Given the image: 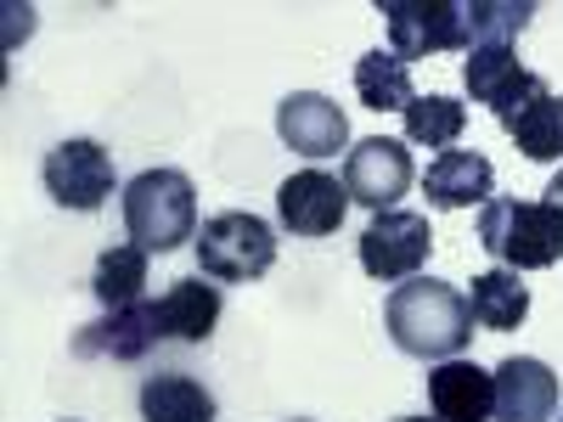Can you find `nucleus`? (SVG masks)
<instances>
[{"instance_id": "f257e3e1", "label": "nucleus", "mask_w": 563, "mask_h": 422, "mask_svg": "<svg viewBox=\"0 0 563 422\" xmlns=\"http://www.w3.org/2000/svg\"><path fill=\"white\" fill-rule=\"evenodd\" d=\"M389 321V338L400 355L417 360H456L474 338V310H467V293L451 288L440 276H411L389 293L384 304Z\"/></svg>"}, {"instance_id": "9b49d317", "label": "nucleus", "mask_w": 563, "mask_h": 422, "mask_svg": "<svg viewBox=\"0 0 563 422\" xmlns=\"http://www.w3.org/2000/svg\"><path fill=\"white\" fill-rule=\"evenodd\" d=\"M276 135L288 141L299 158H333L350 147V119L339 113V102H327L321 90H294L276 108Z\"/></svg>"}, {"instance_id": "b1692460", "label": "nucleus", "mask_w": 563, "mask_h": 422, "mask_svg": "<svg viewBox=\"0 0 563 422\" xmlns=\"http://www.w3.org/2000/svg\"><path fill=\"white\" fill-rule=\"evenodd\" d=\"M541 198H547V203L563 214V175H552V180H547V192H541Z\"/></svg>"}, {"instance_id": "a878e982", "label": "nucleus", "mask_w": 563, "mask_h": 422, "mask_svg": "<svg viewBox=\"0 0 563 422\" xmlns=\"http://www.w3.org/2000/svg\"><path fill=\"white\" fill-rule=\"evenodd\" d=\"M294 422H305V417H294Z\"/></svg>"}, {"instance_id": "1a4fd4ad", "label": "nucleus", "mask_w": 563, "mask_h": 422, "mask_svg": "<svg viewBox=\"0 0 563 422\" xmlns=\"http://www.w3.org/2000/svg\"><path fill=\"white\" fill-rule=\"evenodd\" d=\"M350 209V186L327 169H299L276 186V214L294 237H333Z\"/></svg>"}, {"instance_id": "5701e85b", "label": "nucleus", "mask_w": 563, "mask_h": 422, "mask_svg": "<svg viewBox=\"0 0 563 422\" xmlns=\"http://www.w3.org/2000/svg\"><path fill=\"white\" fill-rule=\"evenodd\" d=\"M467 124V108L456 97H411L406 108V141L411 147H456V135Z\"/></svg>"}, {"instance_id": "a211bd4d", "label": "nucleus", "mask_w": 563, "mask_h": 422, "mask_svg": "<svg viewBox=\"0 0 563 422\" xmlns=\"http://www.w3.org/2000/svg\"><path fill=\"white\" fill-rule=\"evenodd\" d=\"M214 395L186 378V371H158L141 384V422H214Z\"/></svg>"}, {"instance_id": "412c9836", "label": "nucleus", "mask_w": 563, "mask_h": 422, "mask_svg": "<svg viewBox=\"0 0 563 422\" xmlns=\"http://www.w3.org/2000/svg\"><path fill=\"white\" fill-rule=\"evenodd\" d=\"M141 288H147V248L135 243H119L97 259V270H90V293H97L102 310H130L141 304Z\"/></svg>"}, {"instance_id": "f8f14e48", "label": "nucleus", "mask_w": 563, "mask_h": 422, "mask_svg": "<svg viewBox=\"0 0 563 422\" xmlns=\"http://www.w3.org/2000/svg\"><path fill=\"white\" fill-rule=\"evenodd\" d=\"M496 422H552L558 417V378L536 355H507L496 371Z\"/></svg>"}, {"instance_id": "f03ea898", "label": "nucleus", "mask_w": 563, "mask_h": 422, "mask_svg": "<svg viewBox=\"0 0 563 422\" xmlns=\"http://www.w3.org/2000/svg\"><path fill=\"white\" fill-rule=\"evenodd\" d=\"M124 231L147 254H175L198 243V186L180 169H141L124 186Z\"/></svg>"}, {"instance_id": "6e6552de", "label": "nucleus", "mask_w": 563, "mask_h": 422, "mask_svg": "<svg viewBox=\"0 0 563 422\" xmlns=\"http://www.w3.org/2000/svg\"><path fill=\"white\" fill-rule=\"evenodd\" d=\"M40 180H45V192H52L63 209H79V214H90V209H102L108 198H113V158L97 147V141H63V147H52L45 153V169H40Z\"/></svg>"}, {"instance_id": "aec40b11", "label": "nucleus", "mask_w": 563, "mask_h": 422, "mask_svg": "<svg viewBox=\"0 0 563 422\" xmlns=\"http://www.w3.org/2000/svg\"><path fill=\"white\" fill-rule=\"evenodd\" d=\"M355 97L372 113H406L411 108V63L395 52H366L355 63Z\"/></svg>"}, {"instance_id": "20e7f679", "label": "nucleus", "mask_w": 563, "mask_h": 422, "mask_svg": "<svg viewBox=\"0 0 563 422\" xmlns=\"http://www.w3.org/2000/svg\"><path fill=\"white\" fill-rule=\"evenodd\" d=\"M198 265L209 281H260L276 265V231L260 214L225 209L198 231Z\"/></svg>"}, {"instance_id": "9d476101", "label": "nucleus", "mask_w": 563, "mask_h": 422, "mask_svg": "<svg viewBox=\"0 0 563 422\" xmlns=\"http://www.w3.org/2000/svg\"><path fill=\"white\" fill-rule=\"evenodd\" d=\"M462 85L479 108H496V119H507L512 108H525L547 79L530 74L512 45H479V52H467V63H462Z\"/></svg>"}, {"instance_id": "4be33fe9", "label": "nucleus", "mask_w": 563, "mask_h": 422, "mask_svg": "<svg viewBox=\"0 0 563 422\" xmlns=\"http://www.w3.org/2000/svg\"><path fill=\"white\" fill-rule=\"evenodd\" d=\"M530 18H536L530 0H462L467 52H479V45H512L530 29Z\"/></svg>"}, {"instance_id": "39448f33", "label": "nucleus", "mask_w": 563, "mask_h": 422, "mask_svg": "<svg viewBox=\"0 0 563 422\" xmlns=\"http://www.w3.org/2000/svg\"><path fill=\"white\" fill-rule=\"evenodd\" d=\"M434 254V231L429 214L411 209H384L372 214V225L361 231V270L372 281H411Z\"/></svg>"}, {"instance_id": "f3484780", "label": "nucleus", "mask_w": 563, "mask_h": 422, "mask_svg": "<svg viewBox=\"0 0 563 422\" xmlns=\"http://www.w3.org/2000/svg\"><path fill=\"white\" fill-rule=\"evenodd\" d=\"M501 130L519 141V153L536 158V164L563 158V97H558L552 85H541L525 108H512V113L501 119Z\"/></svg>"}, {"instance_id": "7ed1b4c3", "label": "nucleus", "mask_w": 563, "mask_h": 422, "mask_svg": "<svg viewBox=\"0 0 563 422\" xmlns=\"http://www.w3.org/2000/svg\"><path fill=\"white\" fill-rule=\"evenodd\" d=\"M479 248L501 270H547L563 259V214L547 198L541 203L490 198L479 209Z\"/></svg>"}, {"instance_id": "dca6fc26", "label": "nucleus", "mask_w": 563, "mask_h": 422, "mask_svg": "<svg viewBox=\"0 0 563 422\" xmlns=\"http://www.w3.org/2000/svg\"><path fill=\"white\" fill-rule=\"evenodd\" d=\"M490 186H496V169L490 158L479 153H440L422 175V192H429L434 209H467V203H490Z\"/></svg>"}, {"instance_id": "6ab92c4d", "label": "nucleus", "mask_w": 563, "mask_h": 422, "mask_svg": "<svg viewBox=\"0 0 563 422\" xmlns=\"http://www.w3.org/2000/svg\"><path fill=\"white\" fill-rule=\"evenodd\" d=\"M467 310H474V326H485V333H512L530 315V288L519 281V270H485L467 288Z\"/></svg>"}, {"instance_id": "393cba45", "label": "nucleus", "mask_w": 563, "mask_h": 422, "mask_svg": "<svg viewBox=\"0 0 563 422\" xmlns=\"http://www.w3.org/2000/svg\"><path fill=\"white\" fill-rule=\"evenodd\" d=\"M395 422H429V417H395ZM434 422H440V417H434Z\"/></svg>"}, {"instance_id": "2eb2a0df", "label": "nucleus", "mask_w": 563, "mask_h": 422, "mask_svg": "<svg viewBox=\"0 0 563 422\" xmlns=\"http://www.w3.org/2000/svg\"><path fill=\"white\" fill-rule=\"evenodd\" d=\"M158 310L153 304H130V310H108L102 321H90L85 333L74 338L79 355H108V360H141L153 344H158Z\"/></svg>"}, {"instance_id": "423d86ee", "label": "nucleus", "mask_w": 563, "mask_h": 422, "mask_svg": "<svg viewBox=\"0 0 563 422\" xmlns=\"http://www.w3.org/2000/svg\"><path fill=\"white\" fill-rule=\"evenodd\" d=\"M378 12L389 18V52L406 63L467 45L462 0H378Z\"/></svg>"}, {"instance_id": "0eeeda50", "label": "nucleus", "mask_w": 563, "mask_h": 422, "mask_svg": "<svg viewBox=\"0 0 563 422\" xmlns=\"http://www.w3.org/2000/svg\"><path fill=\"white\" fill-rule=\"evenodd\" d=\"M344 186H350V203H361L372 214L395 209L411 192V153H406V141H389V135L355 141L350 158H344Z\"/></svg>"}, {"instance_id": "ddd939ff", "label": "nucleus", "mask_w": 563, "mask_h": 422, "mask_svg": "<svg viewBox=\"0 0 563 422\" xmlns=\"http://www.w3.org/2000/svg\"><path fill=\"white\" fill-rule=\"evenodd\" d=\"M429 406L440 422H490L496 417V378L474 360H440L429 371Z\"/></svg>"}, {"instance_id": "4468645a", "label": "nucleus", "mask_w": 563, "mask_h": 422, "mask_svg": "<svg viewBox=\"0 0 563 422\" xmlns=\"http://www.w3.org/2000/svg\"><path fill=\"white\" fill-rule=\"evenodd\" d=\"M153 310H158V333L169 344H203L214 333V321H220V288L203 270L180 276V281H169V293Z\"/></svg>"}]
</instances>
